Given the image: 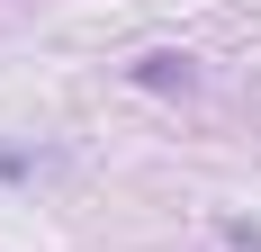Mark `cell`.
Returning <instances> with one entry per match:
<instances>
[{
	"mask_svg": "<svg viewBox=\"0 0 261 252\" xmlns=\"http://www.w3.org/2000/svg\"><path fill=\"white\" fill-rule=\"evenodd\" d=\"M36 171V153H0V180H27Z\"/></svg>",
	"mask_w": 261,
	"mask_h": 252,
	"instance_id": "2",
	"label": "cell"
},
{
	"mask_svg": "<svg viewBox=\"0 0 261 252\" xmlns=\"http://www.w3.org/2000/svg\"><path fill=\"white\" fill-rule=\"evenodd\" d=\"M135 81H144V90H189V54H144V63H135Z\"/></svg>",
	"mask_w": 261,
	"mask_h": 252,
	"instance_id": "1",
	"label": "cell"
}]
</instances>
